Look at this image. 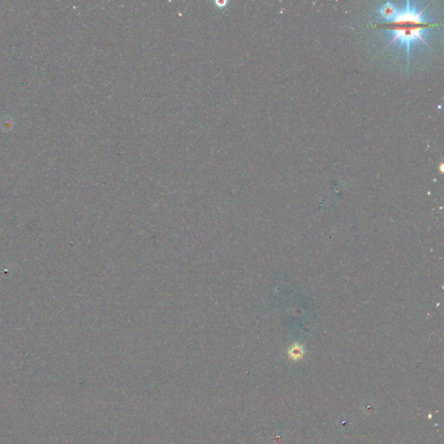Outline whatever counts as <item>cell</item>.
Wrapping results in <instances>:
<instances>
[{
  "mask_svg": "<svg viewBox=\"0 0 444 444\" xmlns=\"http://www.w3.org/2000/svg\"><path fill=\"white\" fill-rule=\"evenodd\" d=\"M429 28L427 27H415V28H396V29L386 30V32L390 34L392 39L389 43V46L394 43H399L406 47L407 60L409 63L410 59V50L412 44L417 42H422L426 44L425 38L427 36Z\"/></svg>",
  "mask_w": 444,
  "mask_h": 444,
  "instance_id": "cell-1",
  "label": "cell"
},
{
  "mask_svg": "<svg viewBox=\"0 0 444 444\" xmlns=\"http://www.w3.org/2000/svg\"><path fill=\"white\" fill-rule=\"evenodd\" d=\"M394 25H429L428 21L424 16V11H418L417 8L412 5L411 2L407 1L406 6L401 12H398L394 19L391 21Z\"/></svg>",
  "mask_w": 444,
  "mask_h": 444,
  "instance_id": "cell-2",
  "label": "cell"
},
{
  "mask_svg": "<svg viewBox=\"0 0 444 444\" xmlns=\"http://www.w3.org/2000/svg\"><path fill=\"white\" fill-rule=\"evenodd\" d=\"M379 13L383 20L389 21L391 23V21L394 19L398 13V10L395 7L394 4H391L390 2H387L381 6Z\"/></svg>",
  "mask_w": 444,
  "mask_h": 444,
  "instance_id": "cell-3",
  "label": "cell"
},
{
  "mask_svg": "<svg viewBox=\"0 0 444 444\" xmlns=\"http://www.w3.org/2000/svg\"><path fill=\"white\" fill-rule=\"evenodd\" d=\"M302 355H303V350L299 345H295L291 349L290 356L291 358L298 359V358H300Z\"/></svg>",
  "mask_w": 444,
  "mask_h": 444,
  "instance_id": "cell-4",
  "label": "cell"
}]
</instances>
